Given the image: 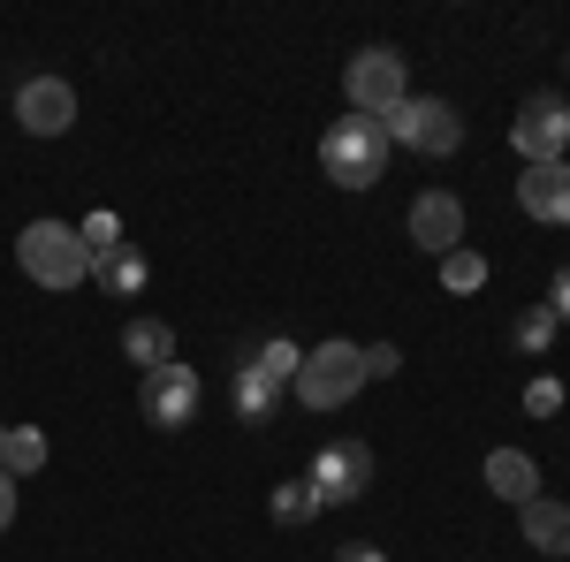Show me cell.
I'll return each instance as SVG.
<instances>
[{"label":"cell","mask_w":570,"mask_h":562,"mask_svg":"<svg viewBox=\"0 0 570 562\" xmlns=\"http://www.w3.org/2000/svg\"><path fill=\"white\" fill-rule=\"evenodd\" d=\"M381 130H389V145H411V152H426V160H449V152L464 145V115H456L449 99H434V91H426V99L411 91L403 107L381 115Z\"/></svg>","instance_id":"cell-4"},{"label":"cell","mask_w":570,"mask_h":562,"mask_svg":"<svg viewBox=\"0 0 570 562\" xmlns=\"http://www.w3.org/2000/svg\"><path fill=\"white\" fill-rule=\"evenodd\" d=\"M312 517H320L312 479H282V486H274V524H282V532H297V524H312Z\"/></svg>","instance_id":"cell-19"},{"label":"cell","mask_w":570,"mask_h":562,"mask_svg":"<svg viewBox=\"0 0 570 562\" xmlns=\"http://www.w3.org/2000/svg\"><path fill=\"white\" fill-rule=\"evenodd\" d=\"M556 335H563V319H556L548 304H525V312H518V327H510V343L525 349V357H540V349L556 343Z\"/></svg>","instance_id":"cell-21"},{"label":"cell","mask_w":570,"mask_h":562,"mask_svg":"<svg viewBox=\"0 0 570 562\" xmlns=\"http://www.w3.org/2000/svg\"><path fill=\"white\" fill-rule=\"evenodd\" d=\"M312 494H320V510H343V502H365V486H373V448L357 441V433H335L320 456H312Z\"/></svg>","instance_id":"cell-6"},{"label":"cell","mask_w":570,"mask_h":562,"mask_svg":"<svg viewBox=\"0 0 570 562\" xmlns=\"http://www.w3.org/2000/svg\"><path fill=\"white\" fill-rule=\"evenodd\" d=\"M145 274H153V266H145V252H137V244H115L107 259H91V282H99L115 304L137 297V289H145Z\"/></svg>","instance_id":"cell-15"},{"label":"cell","mask_w":570,"mask_h":562,"mask_svg":"<svg viewBox=\"0 0 570 562\" xmlns=\"http://www.w3.org/2000/svg\"><path fill=\"white\" fill-rule=\"evenodd\" d=\"M518 206L548 228H570V160H548V168L518 175Z\"/></svg>","instance_id":"cell-11"},{"label":"cell","mask_w":570,"mask_h":562,"mask_svg":"<svg viewBox=\"0 0 570 562\" xmlns=\"http://www.w3.org/2000/svg\"><path fill=\"white\" fill-rule=\"evenodd\" d=\"M548 312H556V319L570 327V259L556 266V282H548Z\"/></svg>","instance_id":"cell-25"},{"label":"cell","mask_w":570,"mask_h":562,"mask_svg":"<svg viewBox=\"0 0 570 562\" xmlns=\"http://www.w3.org/2000/svg\"><path fill=\"white\" fill-rule=\"evenodd\" d=\"M16 122L31 137H69L77 130V91L61 85V77H31V85L16 91Z\"/></svg>","instance_id":"cell-9"},{"label":"cell","mask_w":570,"mask_h":562,"mask_svg":"<svg viewBox=\"0 0 570 562\" xmlns=\"http://www.w3.org/2000/svg\"><path fill=\"white\" fill-rule=\"evenodd\" d=\"M343 99H351V115H389L411 99V69H403V53L395 46H357L351 69H343Z\"/></svg>","instance_id":"cell-5"},{"label":"cell","mask_w":570,"mask_h":562,"mask_svg":"<svg viewBox=\"0 0 570 562\" xmlns=\"http://www.w3.org/2000/svg\"><path fill=\"white\" fill-rule=\"evenodd\" d=\"M77 236H85L91 259H107V252L122 244V220H115V214H91V220H77Z\"/></svg>","instance_id":"cell-22"},{"label":"cell","mask_w":570,"mask_h":562,"mask_svg":"<svg viewBox=\"0 0 570 562\" xmlns=\"http://www.w3.org/2000/svg\"><path fill=\"white\" fill-rule=\"evenodd\" d=\"M8 524H16V479L0 472V532H8Z\"/></svg>","instance_id":"cell-27"},{"label":"cell","mask_w":570,"mask_h":562,"mask_svg":"<svg viewBox=\"0 0 570 562\" xmlns=\"http://www.w3.org/2000/svg\"><path fill=\"white\" fill-rule=\"evenodd\" d=\"M335 562H389V555H381V548H365V540H343V548H335Z\"/></svg>","instance_id":"cell-26"},{"label":"cell","mask_w":570,"mask_h":562,"mask_svg":"<svg viewBox=\"0 0 570 562\" xmlns=\"http://www.w3.org/2000/svg\"><path fill=\"white\" fill-rule=\"evenodd\" d=\"M282 381H266L259 365H236V388H228V403H236V418L244 426H274V411H282Z\"/></svg>","instance_id":"cell-14"},{"label":"cell","mask_w":570,"mask_h":562,"mask_svg":"<svg viewBox=\"0 0 570 562\" xmlns=\"http://www.w3.org/2000/svg\"><path fill=\"white\" fill-rule=\"evenodd\" d=\"M487 494H502V502L525 510L532 494H540V464H532L525 448H487Z\"/></svg>","instance_id":"cell-13"},{"label":"cell","mask_w":570,"mask_h":562,"mask_svg":"<svg viewBox=\"0 0 570 562\" xmlns=\"http://www.w3.org/2000/svg\"><path fill=\"white\" fill-rule=\"evenodd\" d=\"M441 289H449V297H472V289H487V259L472 252V244H456V252L441 259Z\"/></svg>","instance_id":"cell-20"},{"label":"cell","mask_w":570,"mask_h":562,"mask_svg":"<svg viewBox=\"0 0 570 562\" xmlns=\"http://www.w3.org/2000/svg\"><path fill=\"white\" fill-rule=\"evenodd\" d=\"M0 472H8V479L46 472V433L39 426H8V433H0Z\"/></svg>","instance_id":"cell-17"},{"label":"cell","mask_w":570,"mask_h":562,"mask_svg":"<svg viewBox=\"0 0 570 562\" xmlns=\"http://www.w3.org/2000/svg\"><path fill=\"white\" fill-rule=\"evenodd\" d=\"M510 137H518V152H525V168L563 160V145H570V99H563V91H532L525 107H518V122H510Z\"/></svg>","instance_id":"cell-7"},{"label":"cell","mask_w":570,"mask_h":562,"mask_svg":"<svg viewBox=\"0 0 570 562\" xmlns=\"http://www.w3.org/2000/svg\"><path fill=\"white\" fill-rule=\"evenodd\" d=\"M365 388V349L357 343H320V349H305V365H297V381H289V395L305 403V411H343L351 395Z\"/></svg>","instance_id":"cell-3"},{"label":"cell","mask_w":570,"mask_h":562,"mask_svg":"<svg viewBox=\"0 0 570 562\" xmlns=\"http://www.w3.org/2000/svg\"><path fill=\"white\" fill-rule=\"evenodd\" d=\"M411 244H419V252H434V259H449V252L464 244V206H456L449 190L411 198Z\"/></svg>","instance_id":"cell-10"},{"label":"cell","mask_w":570,"mask_h":562,"mask_svg":"<svg viewBox=\"0 0 570 562\" xmlns=\"http://www.w3.org/2000/svg\"><path fill=\"white\" fill-rule=\"evenodd\" d=\"M395 365H403V349H395V343H365V381H389Z\"/></svg>","instance_id":"cell-24"},{"label":"cell","mask_w":570,"mask_h":562,"mask_svg":"<svg viewBox=\"0 0 570 562\" xmlns=\"http://www.w3.org/2000/svg\"><path fill=\"white\" fill-rule=\"evenodd\" d=\"M16 266H23L39 289H77V282H91V252H85V236H77L69 220H31V228L16 236Z\"/></svg>","instance_id":"cell-2"},{"label":"cell","mask_w":570,"mask_h":562,"mask_svg":"<svg viewBox=\"0 0 570 562\" xmlns=\"http://www.w3.org/2000/svg\"><path fill=\"white\" fill-rule=\"evenodd\" d=\"M518 532H525V548H540V555H570V502H548V494H532L525 510H518Z\"/></svg>","instance_id":"cell-12"},{"label":"cell","mask_w":570,"mask_h":562,"mask_svg":"<svg viewBox=\"0 0 570 562\" xmlns=\"http://www.w3.org/2000/svg\"><path fill=\"white\" fill-rule=\"evenodd\" d=\"M244 365H259L266 381H282V388H289V381H297V365H305V349L289 343V335H266V343L244 349Z\"/></svg>","instance_id":"cell-18"},{"label":"cell","mask_w":570,"mask_h":562,"mask_svg":"<svg viewBox=\"0 0 570 562\" xmlns=\"http://www.w3.org/2000/svg\"><path fill=\"white\" fill-rule=\"evenodd\" d=\"M389 152L395 145L373 115H343V122H327V137H320V168H327L335 190H373L381 168H389Z\"/></svg>","instance_id":"cell-1"},{"label":"cell","mask_w":570,"mask_h":562,"mask_svg":"<svg viewBox=\"0 0 570 562\" xmlns=\"http://www.w3.org/2000/svg\"><path fill=\"white\" fill-rule=\"evenodd\" d=\"M122 357L145 365V373L176 365V335H168V319H130V327H122Z\"/></svg>","instance_id":"cell-16"},{"label":"cell","mask_w":570,"mask_h":562,"mask_svg":"<svg viewBox=\"0 0 570 562\" xmlns=\"http://www.w3.org/2000/svg\"><path fill=\"white\" fill-rule=\"evenodd\" d=\"M0 433H8V426H0Z\"/></svg>","instance_id":"cell-28"},{"label":"cell","mask_w":570,"mask_h":562,"mask_svg":"<svg viewBox=\"0 0 570 562\" xmlns=\"http://www.w3.org/2000/svg\"><path fill=\"white\" fill-rule=\"evenodd\" d=\"M198 403H206V388H198V373L190 365H160V373H145V388H137V411L153 418L160 433H183L190 418H198Z\"/></svg>","instance_id":"cell-8"},{"label":"cell","mask_w":570,"mask_h":562,"mask_svg":"<svg viewBox=\"0 0 570 562\" xmlns=\"http://www.w3.org/2000/svg\"><path fill=\"white\" fill-rule=\"evenodd\" d=\"M556 411H563V381H556V373H540V381L525 388V418H556Z\"/></svg>","instance_id":"cell-23"}]
</instances>
